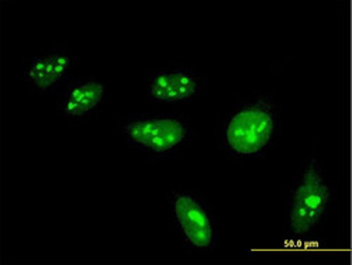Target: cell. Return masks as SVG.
Wrapping results in <instances>:
<instances>
[{"instance_id": "obj_1", "label": "cell", "mask_w": 352, "mask_h": 265, "mask_svg": "<svg viewBox=\"0 0 352 265\" xmlns=\"http://www.w3.org/2000/svg\"><path fill=\"white\" fill-rule=\"evenodd\" d=\"M220 149L232 160L252 161L265 157L278 140L279 113L272 94L234 105L217 122Z\"/></svg>"}, {"instance_id": "obj_6", "label": "cell", "mask_w": 352, "mask_h": 265, "mask_svg": "<svg viewBox=\"0 0 352 265\" xmlns=\"http://www.w3.org/2000/svg\"><path fill=\"white\" fill-rule=\"evenodd\" d=\"M107 85L103 79L83 78L68 81L63 86L58 112L68 123H80L91 119L104 105Z\"/></svg>"}, {"instance_id": "obj_3", "label": "cell", "mask_w": 352, "mask_h": 265, "mask_svg": "<svg viewBox=\"0 0 352 265\" xmlns=\"http://www.w3.org/2000/svg\"><path fill=\"white\" fill-rule=\"evenodd\" d=\"M333 187L316 157L303 160L286 200V222L295 237H306L326 220Z\"/></svg>"}, {"instance_id": "obj_7", "label": "cell", "mask_w": 352, "mask_h": 265, "mask_svg": "<svg viewBox=\"0 0 352 265\" xmlns=\"http://www.w3.org/2000/svg\"><path fill=\"white\" fill-rule=\"evenodd\" d=\"M74 64L71 51L63 47H56L28 58L23 76L34 91L48 94L68 82Z\"/></svg>"}, {"instance_id": "obj_5", "label": "cell", "mask_w": 352, "mask_h": 265, "mask_svg": "<svg viewBox=\"0 0 352 265\" xmlns=\"http://www.w3.org/2000/svg\"><path fill=\"white\" fill-rule=\"evenodd\" d=\"M146 98L158 105H182L200 98L206 78L184 65L155 68L146 74Z\"/></svg>"}, {"instance_id": "obj_4", "label": "cell", "mask_w": 352, "mask_h": 265, "mask_svg": "<svg viewBox=\"0 0 352 265\" xmlns=\"http://www.w3.org/2000/svg\"><path fill=\"white\" fill-rule=\"evenodd\" d=\"M172 226L184 247L192 253L209 254L219 244V229L210 202L189 189H175L168 199Z\"/></svg>"}, {"instance_id": "obj_2", "label": "cell", "mask_w": 352, "mask_h": 265, "mask_svg": "<svg viewBox=\"0 0 352 265\" xmlns=\"http://www.w3.org/2000/svg\"><path fill=\"white\" fill-rule=\"evenodd\" d=\"M120 133L130 149L155 160L176 156L195 136L186 117L175 113L130 114L120 122Z\"/></svg>"}]
</instances>
